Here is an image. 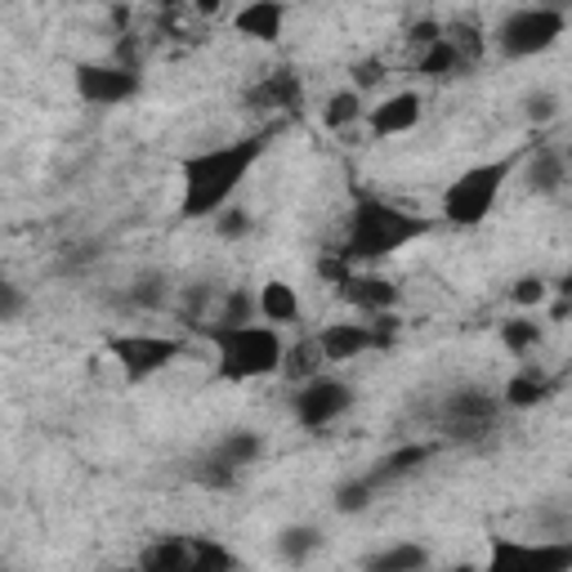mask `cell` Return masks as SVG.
Instances as JSON below:
<instances>
[{
  "mask_svg": "<svg viewBox=\"0 0 572 572\" xmlns=\"http://www.w3.org/2000/svg\"><path fill=\"white\" fill-rule=\"evenodd\" d=\"M372 492H376V487H372L367 479H353V483H344V487L336 492V510H340V515H358V510H367V506H372Z\"/></svg>",
  "mask_w": 572,
  "mask_h": 572,
  "instance_id": "30",
  "label": "cell"
},
{
  "mask_svg": "<svg viewBox=\"0 0 572 572\" xmlns=\"http://www.w3.org/2000/svg\"><path fill=\"white\" fill-rule=\"evenodd\" d=\"M429 457H435V448H425V443H416V448H403V452L385 457V461H381V465L367 474V483H372V487H385V483H394V479L411 474L416 465H425Z\"/></svg>",
  "mask_w": 572,
  "mask_h": 572,
  "instance_id": "19",
  "label": "cell"
},
{
  "mask_svg": "<svg viewBox=\"0 0 572 572\" xmlns=\"http://www.w3.org/2000/svg\"><path fill=\"white\" fill-rule=\"evenodd\" d=\"M425 568H429V550H425V546H411V541L389 546V550L363 559V572H425Z\"/></svg>",
  "mask_w": 572,
  "mask_h": 572,
  "instance_id": "17",
  "label": "cell"
},
{
  "mask_svg": "<svg viewBox=\"0 0 572 572\" xmlns=\"http://www.w3.org/2000/svg\"><path fill=\"white\" fill-rule=\"evenodd\" d=\"M260 314L268 322H296L300 318V296H296V286H286V282H264V292H260Z\"/></svg>",
  "mask_w": 572,
  "mask_h": 572,
  "instance_id": "18",
  "label": "cell"
},
{
  "mask_svg": "<svg viewBox=\"0 0 572 572\" xmlns=\"http://www.w3.org/2000/svg\"><path fill=\"white\" fill-rule=\"evenodd\" d=\"M510 170H515V157H501V162L474 166L461 179H452V188L443 193V220L457 224V229L483 224L487 215H492V201H496L501 184L510 179Z\"/></svg>",
  "mask_w": 572,
  "mask_h": 572,
  "instance_id": "4",
  "label": "cell"
},
{
  "mask_svg": "<svg viewBox=\"0 0 572 572\" xmlns=\"http://www.w3.org/2000/svg\"><path fill=\"white\" fill-rule=\"evenodd\" d=\"M193 479L201 483V487H215V492H224V487H233L238 483V470L220 457V452H210V457H201L197 465H193Z\"/></svg>",
  "mask_w": 572,
  "mask_h": 572,
  "instance_id": "26",
  "label": "cell"
},
{
  "mask_svg": "<svg viewBox=\"0 0 572 572\" xmlns=\"http://www.w3.org/2000/svg\"><path fill=\"white\" fill-rule=\"evenodd\" d=\"M233 23H238V32H242V36H251V41H264V45H268V41H277V36H282L286 10L277 6V0H260V6H246Z\"/></svg>",
  "mask_w": 572,
  "mask_h": 572,
  "instance_id": "16",
  "label": "cell"
},
{
  "mask_svg": "<svg viewBox=\"0 0 572 572\" xmlns=\"http://www.w3.org/2000/svg\"><path fill=\"white\" fill-rule=\"evenodd\" d=\"M429 233V220L420 215H407L389 201H376V197H358L353 215H349V238L340 246V255L349 264H363V260H385L394 251H403L407 242L425 238Z\"/></svg>",
  "mask_w": 572,
  "mask_h": 572,
  "instance_id": "2",
  "label": "cell"
},
{
  "mask_svg": "<svg viewBox=\"0 0 572 572\" xmlns=\"http://www.w3.org/2000/svg\"><path fill=\"white\" fill-rule=\"evenodd\" d=\"M420 72H425V77H457V72H465V63H461L457 45L443 36L439 45H429V50L420 54Z\"/></svg>",
  "mask_w": 572,
  "mask_h": 572,
  "instance_id": "24",
  "label": "cell"
},
{
  "mask_svg": "<svg viewBox=\"0 0 572 572\" xmlns=\"http://www.w3.org/2000/svg\"><path fill=\"white\" fill-rule=\"evenodd\" d=\"M134 90H139V72L121 63H77V95L86 103L112 108V103H125Z\"/></svg>",
  "mask_w": 572,
  "mask_h": 572,
  "instance_id": "10",
  "label": "cell"
},
{
  "mask_svg": "<svg viewBox=\"0 0 572 572\" xmlns=\"http://www.w3.org/2000/svg\"><path fill=\"white\" fill-rule=\"evenodd\" d=\"M358 112H363V103H358V90H340V95L327 103L322 121H327L331 130H344V125H353V121H358Z\"/></svg>",
  "mask_w": 572,
  "mask_h": 572,
  "instance_id": "28",
  "label": "cell"
},
{
  "mask_svg": "<svg viewBox=\"0 0 572 572\" xmlns=\"http://www.w3.org/2000/svg\"><path fill=\"white\" fill-rule=\"evenodd\" d=\"M246 233H251V215H242V210H224V215H220V238L238 242V238H246Z\"/></svg>",
  "mask_w": 572,
  "mask_h": 572,
  "instance_id": "33",
  "label": "cell"
},
{
  "mask_svg": "<svg viewBox=\"0 0 572 572\" xmlns=\"http://www.w3.org/2000/svg\"><path fill=\"white\" fill-rule=\"evenodd\" d=\"M559 36H563V14L559 10H515L506 23H501V32H496L501 54H510V58L541 54Z\"/></svg>",
  "mask_w": 572,
  "mask_h": 572,
  "instance_id": "7",
  "label": "cell"
},
{
  "mask_svg": "<svg viewBox=\"0 0 572 572\" xmlns=\"http://www.w3.org/2000/svg\"><path fill=\"white\" fill-rule=\"evenodd\" d=\"M496 411L501 403L483 389H457L443 407V429H448V439L457 443H479L492 435V425H496Z\"/></svg>",
  "mask_w": 572,
  "mask_h": 572,
  "instance_id": "9",
  "label": "cell"
},
{
  "mask_svg": "<svg viewBox=\"0 0 572 572\" xmlns=\"http://www.w3.org/2000/svg\"><path fill=\"white\" fill-rule=\"evenodd\" d=\"M563 296H572V273H568V277H563Z\"/></svg>",
  "mask_w": 572,
  "mask_h": 572,
  "instance_id": "38",
  "label": "cell"
},
{
  "mask_svg": "<svg viewBox=\"0 0 572 572\" xmlns=\"http://www.w3.org/2000/svg\"><path fill=\"white\" fill-rule=\"evenodd\" d=\"M568 157H572V153H568Z\"/></svg>",
  "mask_w": 572,
  "mask_h": 572,
  "instance_id": "41",
  "label": "cell"
},
{
  "mask_svg": "<svg viewBox=\"0 0 572 572\" xmlns=\"http://www.w3.org/2000/svg\"><path fill=\"white\" fill-rule=\"evenodd\" d=\"M260 309V300H251L246 286H233L224 296V309H220V327H251V314Z\"/></svg>",
  "mask_w": 572,
  "mask_h": 572,
  "instance_id": "27",
  "label": "cell"
},
{
  "mask_svg": "<svg viewBox=\"0 0 572 572\" xmlns=\"http://www.w3.org/2000/svg\"><path fill=\"white\" fill-rule=\"evenodd\" d=\"M318 546H322V532H318V528H309V524L282 528V537H277V554H282L286 563H300V559H309Z\"/></svg>",
  "mask_w": 572,
  "mask_h": 572,
  "instance_id": "23",
  "label": "cell"
},
{
  "mask_svg": "<svg viewBox=\"0 0 572 572\" xmlns=\"http://www.w3.org/2000/svg\"><path fill=\"white\" fill-rule=\"evenodd\" d=\"M210 344L220 349V381H255L282 372V340L273 327H206Z\"/></svg>",
  "mask_w": 572,
  "mask_h": 572,
  "instance_id": "3",
  "label": "cell"
},
{
  "mask_svg": "<svg viewBox=\"0 0 572 572\" xmlns=\"http://www.w3.org/2000/svg\"><path fill=\"white\" fill-rule=\"evenodd\" d=\"M541 296H546V282H541V277L515 282V300H519V305H541Z\"/></svg>",
  "mask_w": 572,
  "mask_h": 572,
  "instance_id": "36",
  "label": "cell"
},
{
  "mask_svg": "<svg viewBox=\"0 0 572 572\" xmlns=\"http://www.w3.org/2000/svg\"><path fill=\"white\" fill-rule=\"evenodd\" d=\"M550 381L546 376H532V372H524V376H515L510 385H506V403L510 407H537V403H546L550 398Z\"/></svg>",
  "mask_w": 572,
  "mask_h": 572,
  "instance_id": "25",
  "label": "cell"
},
{
  "mask_svg": "<svg viewBox=\"0 0 572 572\" xmlns=\"http://www.w3.org/2000/svg\"><path fill=\"white\" fill-rule=\"evenodd\" d=\"M457 572H483V568H470V563H461V568H457Z\"/></svg>",
  "mask_w": 572,
  "mask_h": 572,
  "instance_id": "39",
  "label": "cell"
},
{
  "mask_svg": "<svg viewBox=\"0 0 572 572\" xmlns=\"http://www.w3.org/2000/svg\"><path fill=\"white\" fill-rule=\"evenodd\" d=\"M139 568L143 572H233L238 559L229 546L210 537H166L143 550Z\"/></svg>",
  "mask_w": 572,
  "mask_h": 572,
  "instance_id": "5",
  "label": "cell"
},
{
  "mask_svg": "<svg viewBox=\"0 0 572 572\" xmlns=\"http://www.w3.org/2000/svg\"><path fill=\"white\" fill-rule=\"evenodd\" d=\"M416 121H420V95H411V90H403V95L385 99L381 108H372V134H376V139L403 134V130H411Z\"/></svg>",
  "mask_w": 572,
  "mask_h": 572,
  "instance_id": "15",
  "label": "cell"
},
{
  "mask_svg": "<svg viewBox=\"0 0 572 572\" xmlns=\"http://www.w3.org/2000/svg\"><path fill=\"white\" fill-rule=\"evenodd\" d=\"M563 175H568V157H559V153H537L528 162V188L532 193H559Z\"/></svg>",
  "mask_w": 572,
  "mask_h": 572,
  "instance_id": "22",
  "label": "cell"
},
{
  "mask_svg": "<svg viewBox=\"0 0 572 572\" xmlns=\"http://www.w3.org/2000/svg\"><path fill=\"white\" fill-rule=\"evenodd\" d=\"M215 452H220L233 470H246V465H255L264 457V439L251 435V429H233L229 439H220V448H215Z\"/></svg>",
  "mask_w": 572,
  "mask_h": 572,
  "instance_id": "21",
  "label": "cell"
},
{
  "mask_svg": "<svg viewBox=\"0 0 572 572\" xmlns=\"http://www.w3.org/2000/svg\"><path fill=\"white\" fill-rule=\"evenodd\" d=\"M528 117L532 121H550L554 117V95H532L528 99Z\"/></svg>",
  "mask_w": 572,
  "mask_h": 572,
  "instance_id": "37",
  "label": "cell"
},
{
  "mask_svg": "<svg viewBox=\"0 0 572 572\" xmlns=\"http://www.w3.org/2000/svg\"><path fill=\"white\" fill-rule=\"evenodd\" d=\"M349 403H353L349 385L322 381V376H318V381H309V385L296 394V416H300L305 429H322V425H331L336 416H344Z\"/></svg>",
  "mask_w": 572,
  "mask_h": 572,
  "instance_id": "11",
  "label": "cell"
},
{
  "mask_svg": "<svg viewBox=\"0 0 572 572\" xmlns=\"http://www.w3.org/2000/svg\"><path fill=\"white\" fill-rule=\"evenodd\" d=\"M381 77H385V63H381V58H363V63L353 67V81H358V90L381 86Z\"/></svg>",
  "mask_w": 572,
  "mask_h": 572,
  "instance_id": "34",
  "label": "cell"
},
{
  "mask_svg": "<svg viewBox=\"0 0 572 572\" xmlns=\"http://www.w3.org/2000/svg\"><path fill=\"white\" fill-rule=\"evenodd\" d=\"M452 45H457V54H461V63L465 67H474L479 63V54H483V36H479V28L474 23H457L452 32H443Z\"/></svg>",
  "mask_w": 572,
  "mask_h": 572,
  "instance_id": "31",
  "label": "cell"
},
{
  "mask_svg": "<svg viewBox=\"0 0 572 572\" xmlns=\"http://www.w3.org/2000/svg\"><path fill=\"white\" fill-rule=\"evenodd\" d=\"M117 572H143V568H139V563H134V568H117Z\"/></svg>",
  "mask_w": 572,
  "mask_h": 572,
  "instance_id": "40",
  "label": "cell"
},
{
  "mask_svg": "<svg viewBox=\"0 0 572 572\" xmlns=\"http://www.w3.org/2000/svg\"><path fill=\"white\" fill-rule=\"evenodd\" d=\"M537 340H541V327H537V322H528V318H515V322L501 327V344H506L510 353H528Z\"/></svg>",
  "mask_w": 572,
  "mask_h": 572,
  "instance_id": "29",
  "label": "cell"
},
{
  "mask_svg": "<svg viewBox=\"0 0 572 572\" xmlns=\"http://www.w3.org/2000/svg\"><path fill=\"white\" fill-rule=\"evenodd\" d=\"M268 148V130L251 134V139H238L229 148H206V153H193L179 162V175H184V201H179V215L184 220H201V215H220L224 201L238 193V184L246 179V170L264 157Z\"/></svg>",
  "mask_w": 572,
  "mask_h": 572,
  "instance_id": "1",
  "label": "cell"
},
{
  "mask_svg": "<svg viewBox=\"0 0 572 572\" xmlns=\"http://www.w3.org/2000/svg\"><path fill=\"white\" fill-rule=\"evenodd\" d=\"M300 99H305V90H300V77H296L292 67L268 72L260 86L246 90V103H251V108H292V112H296Z\"/></svg>",
  "mask_w": 572,
  "mask_h": 572,
  "instance_id": "13",
  "label": "cell"
},
{
  "mask_svg": "<svg viewBox=\"0 0 572 572\" xmlns=\"http://www.w3.org/2000/svg\"><path fill=\"white\" fill-rule=\"evenodd\" d=\"M19 309H23L19 286H14V282H6V286H0V322H14V318H19Z\"/></svg>",
  "mask_w": 572,
  "mask_h": 572,
  "instance_id": "35",
  "label": "cell"
},
{
  "mask_svg": "<svg viewBox=\"0 0 572 572\" xmlns=\"http://www.w3.org/2000/svg\"><path fill=\"white\" fill-rule=\"evenodd\" d=\"M483 572H572V541H492Z\"/></svg>",
  "mask_w": 572,
  "mask_h": 572,
  "instance_id": "6",
  "label": "cell"
},
{
  "mask_svg": "<svg viewBox=\"0 0 572 572\" xmlns=\"http://www.w3.org/2000/svg\"><path fill=\"white\" fill-rule=\"evenodd\" d=\"M322 363H327V353H322V344L318 340H300L292 353L282 358V367H286V376L292 381H318V372H322Z\"/></svg>",
  "mask_w": 572,
  "mask_h": 572,
  "instance_id": "20",
  "label": "cell"
},
{
  "mask_svg": "<svg viewBox=\"0 0 572 572\" xmlns=\"http://www.w3.org/2000/svg\"><path fill=\"white\" fill-rule=\"evenodd\" d=\"M108 353L121 363L125 381L139 385L143 376H153V372H162L166 363H175V358L184 353V344H179V340H166V336H117V340H108Z\"/></svg>",
  "mask_w": 572,
  "mask_h": 572,
  "instance_id": "8",
  "label": "cell"
},
{
  "mask_svg": "<svg viewBox=\"0 0 572 572\" xmlns=\"http://www.w3.org/2000/svg\"><path fill=\"white\" fill-rule=\"evenodd\" d=\"M162 296H166V282L157 277V273H148V277H139L134 282V305H162Z\"/></svg>",
  "mask_w": 572,
  "mask_h": 572,
  "instance_id": "32",
  "label": "cell"
},
{
  "mask_svg": "<svg viewBox=\"0 0 572 572\" xmlns=\"http://www.w3.org/2000/svg\"><path fill=\"white\" fill-rule=\"evenodd\" d=\"M340 296L349 300V305H358V309H367V314H389L394 309V300H398V286L394 282H385V277H344L340 282Z\"/></svg>",
  "mask_w": 572,
  "mask_h": 572,
  "instance_id": "14",
  "label": "cell"
},
{
  "mask_svg": "<svg viewBox=\"0 0 572 572\" xmlns=\"http://www.w3.org/2000/svg\"><path fill=\"white\" fill-rule=\"evenodd\" d=\"M322 353H327V363H349V358L358 353H367V349H381L376 340V327L372 322H336L318 336Z\"/></svg>",
  "mask_w": 572,
  "mask_h": 572,
  "instance_id": "12",
  "label": "cell"
}]
</instances>
